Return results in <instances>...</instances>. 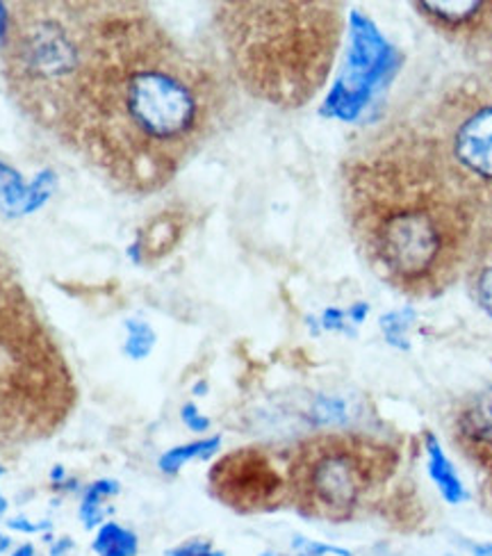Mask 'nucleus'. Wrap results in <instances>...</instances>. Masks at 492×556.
<instances>
[{
    "label": "nucleus",
    "instance_id": "nucleus-1",
    "mask_svg": "<svg viewBox=\"0 0 492 556\" xmlns=\"http://www.w3.org/2000/svg\"><path fill=\"white\" fill-rule=\"evenodd\" d=\"M228 85L137 3H108L58 130L116 190L153 194L219 130Z\"/></svg>",
    "mask_w": 492,
    "mask_h": 556
},
{
    "label": "nucleus",
    "instance_id": "nucleus-30",
    "mask_svg": "<svg viewBox=\"0 0 492 556\" xmlns=\"http://www.w3.org/2000/svg\"><path fill=\"white\" fill-rule=\"evenodd\" d=\"M263 556H283V554H274V552H265Z\"/></svg>",
    "mask_w": 492,
    "mask_h": 556
},
{
    "label": "nucleus",
    "instance_id": "nucleus-6",
    "mask_svg": "<svg viewBox=\"0 0 492 556\" xmlns=\"http://www.w3.org/2000/svg\"><path fill=\"white\" fill-rule=\"evenodd\" d=\"M400 450L358 431L311 435L288 458L290 504L301 516L346 522L394 477Z\"/></svg>",
    "mask_w": 492,
    "mask_h": 556
},
{
    "label": "nucleus",
    "instance_id": "nucleus-23",
    "mask_svg": "<svg viewBox=\"0 0 492 556\" xmlns=\"http://www.w3.org/2000/svg\"><path fill=\"white\" fill-rule=\"evenodd\" d=\"M344 317H346V315L340 313V311H326V315H324V319H321L324 329L344 331V329H346V319H344Z\"/></svg>",
    "mask_w": 492,
    "mask_h": 556
},
{
    "label": "nucleus",
    "instance_id": "nucleus-16",
    "mask_svg": "<svg viewBox=\"0 0 492 556\" xmlns=\"http://www.w3.org/2000/svg\"><path fill=\"white\" fill-rule=\"evenodd\" d=\"M91 547L99 556H137L139 539L135 531L122 527L119 522H105L99 527V534Z\"/></svg>",
    "mask_w": 492,
    "mask_h": 556
},
{
    "label": "nucleus",
    "instance_id": "nucleus-4",
    "mask_svg": "<svg viewBox=\"0 0 492 556\" xmlns=\"http://www.w3.org/2000/svg\"><path fill=\"white\" fill-rule=\"evenodd\" d=\"M108 3L23 0L10 5L0 46L3 78L18 110L58 135Z\"/></svg>",
    "mask_w": 492,
    "mask_h": 556
},
{
    "label": "nucleus",
    "instance_id": "nucleus-5",
    "mask_svg": "<svg viewBox=\"0 0 492 556\" xmlns=\"http://www.w3.org/2000/svg\"><path fill=\"white\" fill-rule=\"evenodd\" d=\"M76 397L72 367L30 299L0 292V452L60 431Z\"/></svg>",
    "mask_w": 492,
    "mask_h": 556
},
{
    "label": "nucleus",
    "instance_id": "nucleus-18",
    "mask_svg": "<svg viewBox=\"0 0 492 556\" xmlns=\"http://www.w3.org/2000/svg\"><path fill=\"white\" fill-rule=\"evenodd\" d=\"M124 327H126L124 354H126L130 361H144V358L153 352V346H155V342H157L153 327H151L149 321L137 319V317L126 319Z\"/></svg>",
    "mask_w": 492,
    "mask_h": 556
},
{
    "label": "nucleus",
    "instance_id": "nucleus-7",
    "mask_svg": "<svg viewBox=\"0 0 492 556\" xmlns=\"http://www.w3.org/2000/svg\"><path fill=\"white\" fill-rule=\"evenodd\" d=\"M421 128L465 199L492 211V83L470 78L447 87Z\"/></svg>",
    "mask_w": 492,
    "mask_h": 556
},
{
    "label": "nucleus",
    "instance_id": "nucleus-22",
    "mask_svg": "<svg viewBox=\"0 0 492 556\" xmlns=\"http://www.w3.org/2000/svg\"><path fill=\"white\" fill-rule=\"evenodd\" d=\"M180 420L185 422V427L187 429H192V431H199V433H203V431H207L210 429V417H205L194 404H185L182 406V410H180Z\"/></svg>",
    "mask_w": 492,
    "mask_h": 556
},
{
    "label": "nucleus",
    "instance_id": "nucleus-28",
    "mask_svg": "<svg viewBox=\"0 0 492 556\" xmlns=\"http://www.w3.org/2000/svg\"><path fill=\"white\" fill-rule=\"evenodd\" d=\"M10 556H35V547L30 543H23Z\"/></svg>",
    "mask_w": 492,
    "mask_h": 556
},
{
    "label": "nucleus",
    "instance_id": "nucleus-15",
    "mask_svg": "<svg viewBox=\"0 0 492 556\" xmlns=\"http://www.w3.org/2000/svg\"><path fill=\"white\" fill-rule=\"evenodd\" d=\"M219 445H222V435H207V438L194 440V443L176 445L160 456L157 468L164 475H178L187 466V463L213 458L219 452Z\"/></svg>",
    "mask_w": 492,
    "mask_h": 556
},
{
    "label": "nucleus",
    "instance_id": "nucleus-17",
    "mask_svg": "<svg viewBox=\"0 0 492 556\" xmlns=\"http://www.w3.org/2000/svg\"><path fill=\"white\" fill-rule=\"evenodd\" d=\"M119 481L114 479H99L89 485L80 504V522L85 529H97L103 525V506L110 497L119 495Z\"/></svg>",
    "mask_w": 492,
    "mask_h": 556
},
{
    "label": "nucleus",
    "instance_id": "nucleus-29",
    "mask_svg": "<svg viewBox=\"0 0 492 556\" xmlns=\"http://www.w3.org/2000/svg\"><path fill=\"white\" fill-rule=\"evenodd\" d=\"M66 547H72V541H62V543H60V545L53 549V556H60V554H62Z\"/></svg>",
    "mask_w": 492,
    "mask_h": 556
},
{
    "label": "nucleus",
    "instance_id": "nucleus-2",
    "mask_svg": "<svg viewBox=\"0 0 492 556\" xmlns=\"http://www.w3.org/2000/svg\"><path fill=\"white\" fill-rule=\"evenodd\" d=\"M351 238L383 283L433 299L465 271L477 207L456 188L425 128L394 122L367 135L342 162Z\"/></svg>",
    "mask_w": 492,
    "mask_h": 556
},
{
    "label": "nucleus",
    "instance_id": "nucleus-21",
    "mask_svg": "<svg viewBox=\"0 0 492 556\" xmlns=\"http://www.w3.org/2000/svg\"><path fill=\"white\" fill-rule=\"evenodd\" d=\"M169 556H226V554L215 549L210 541L192 539V541H185L178 547L169 549Z\"/></svg>",
    "mask_w": 492,
    "mask_h": 556
},
{
    "label": "nucleus",
    "instance_id": "nucleus-11",
    "mask_svg": "<svg viewBox=\"0 0 492 556\" xmlns=\"http://www.w3.org/2000/svg\"><path fill=\"white\" fill-rule=\"evenodd\" d=\"M187 226H190V219H187V213L178 211V207H169V211H162L160 215H155L142 230H139L137 242L133 244L137 251V261L155 263L164 256H169L185 238Z\"/></svg>",
    "mask_w": 492,
    "mask_h": 556
},
{
    "label": "nucleus",
    "instance_id": "nucleus-27",
    "mask_svg": "<svg viewBox=\"0 0 492 556\" xmlns=\"http://www.w3.org/2000/svg\"><path fill=\"white\" fill-rule=\"evenodd\" d=\"M472 556H492V543H477L472 547Z\"/></svg>",
    "mask_w": 492,
    "mask_h": 556
},
{
    "label": "nucleus",
    "instance_id": "nucleus-24",
    "mask_svg": "<svg viewBox=\"0 0 492 556\" xmlns=\"http://www.w3.org/2000/svg\"><path fill=\"white\" fill-rule=\"evenodd\" d=\"M5 475V468L3 466H0V477H3ZM8 511V500L3 497V495H0V518H3V514ZM10 545H12V541L3 534V531H0V554H3V552H8L10 549Z\"/></svg>",
    "mask_w": 492,
    "mask_h": 556
},
{
    "label": "nucleus",
    "instance_id": "nucleus-13",
    "mask_svg": "<svg viewBox=\"0 0 492 556\" xmlns=\"http://www.w3.org/2000/svg\"><path fill=\"white\" fill-rule=\"evenodd\" d=\"M463 274L472 301L492 319V219L477 226Z\"/></svg>",
    "mask_w": 492,
    "mask_h": 556
},
{
    "label": "nucleus",
    "instance_id": "nucleus-19",
    "mask_svg": "<svg viewBox=\"0 0 492 556\" xmlns=\"http://www.w3.org/2000/svg\"><path fill=\"white\" fill-rule=\"evenodd\" d=\"M408 327H411V319H408L406 313H390L388 317L381 319V329H383L388 342L394 344V346H400V350L408 346V342H406Z\"/></svg>",
    "mask_w": 492,
    "mask_h": 556
},
{
    "label": "nucleus",
    "instance_id": "nucleus-14",
    "mask_svg": "<svg viewBox=\"0 0 492 556\" xmlns=\"http://www.w3.org/2000/svg\"><path fill=\"white\" fill-rule=\"evenodd\" d=\"M425 452H427L429 477L438 485V491L444 497V502L461 504L467 497L465 485H463L461 477L456 475V468L452 466L450 456L444 454V450L438 443V438L431 431L425 433Z\"/></svg>",
    "mask_w": 492,
    "mask_h": 556
},
{
    "label": "nucleus",
    "instance_id": "nucleus-3",
    "mask_svg": "<svg viewBox=\"0 0 492 556\" xmlns=\"http://www.w3.org/2000/svg\"><path fill=\"white\" fill-rule=\"evenodd\" d=\"M215 26L247 94L280 110L308 105L331 74L342 33L340 3L236 0L215 5Z\"/></svg>",
    "mask_w": 492,
    "mask_h": 556
},
{
    "label": "nucleus",
    "instance_id": "nucleus-26",
    "mask_svg": "<svg viewBox=\"0 0 492 556\" xmlns=\"http://www.w3.org/2000/svg\"><path fill=\"white\" fill-rule=\"evenodd\" d=\"M8 23H10V5L0 3V46H3L5 33H8Z\"/></svg>",
    "mask_w": 492,
    "mask_h": 556
},
{
    "label": "nucleus",
    "instance_id": "nucleus-9",
    "mask_svg": "<svg viewBox=\"0 0 492 556\" xmlns=\"http://www.w3.org/2000/svg\"><path fill=\"white\" fill-rule=\"evenodd\" d=\"M454 445L492 481V386L467 392L452 410Z\"/></svg>",
    "mask_w": 492,
    "mask_h": 556
},
{
    "label": "nucleus",
    "instance_id": "nucleus-8",
    "mask_svg": "<svg viewBox=\"0 0 492 556\" xmlns=\"http://www.w3.org/2000/svg\"><path fill=\"white\" fill-rule=\"evenodd\" d=\"M210 493L238 514H265L290 504L288 460L278 466L263 447H240L222 456L207 475Z\"/></svg>",
    "mask_w": 492,
    "mask_h": 556
},
{
    "label": "nucleus",
    "instance_id": "nucleus-25",
    "mask_svg": "<svg viewBox=\"0 0 492 556\" xmlns=\"http://www.w3.org/2000/svg\"><path fill=\"white\" fill-rule=\"evenodd\" d=\"M12 529H16V531H28V534H35V531H41V529H46L49 525H33V522H23V518H16V520H12V522H8Z\"/></svg>",
    "mask_w": 492,
    "mask_h": 556
},
{
    "label": "nucleus",
    "instance_id": "nucleus-12",
    "mask_svg": "<svg viewBox=\"0 0 492 556\" xmlns=\"http://www.w3.org/2000/svg\"><path fill=\"white\" fill-rule=\"evenodd\" d=\"M53 172H41L33 185H23L18 172L0 160V211L10 215L35 213L53 194Z\"/></svg>",
    "mask_w": 492,
    "mask_h": 556
},
{
    "label": "nucleus",
    "instance_id": "nucleus-10",
    "mask_svg": "<svg viewBox=\"0 0 492 556\" xmlns=\"http://www.w3.org/2000/svg\"><path fill=\"white\" fill-rule=\"evenodd\" d=\"M425 23L442 35L472 49H488L492 43V3L470 0V3H413Z\"/></svg>",
    "mask_w": 492,
    "mask_h": 556
},
{
    "label": "nucleus",
    "instance_id": "nucleus-20",
    "mask_svg": "<svg viewBox=\"0 0 492 556\" xmlns=\"http://www.w3.org/2000/svg\"><path fill=\"white\" fill-rule=\"evenodd\" d=\"M294 549H297V556H354L349 549L315 543V541L301 539V536L294 541Z\"/></svg>",
    "mask_w": 492,
    "mask_h": 556
}]
</instances>
